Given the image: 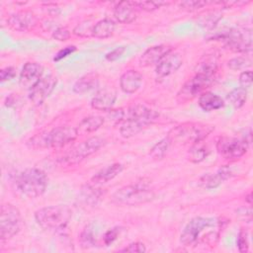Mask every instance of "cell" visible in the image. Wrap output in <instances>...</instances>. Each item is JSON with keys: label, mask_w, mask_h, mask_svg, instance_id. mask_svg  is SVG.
I'll list each match as a JSON object with an SVG mask.
<instances>
[{"label": "cell", "mask_w": 253, "mask_h": 253, "mask_svg": "<svg viewBox=\"0 0 253 253\" xmlns=\"http://www.w3.org/2000/svg\"><path fill=\"white\" fill-rule=\"evenodd\" d=\"M159 118V114L144 106L134 105L128 108L126 112V118L124 119L123 124L120 127L121 135L125 138L134 136L146 126L154 124Z\"/></svg>", "instance_id": "cell-1"}, {"label": "cell", "mask_w": 253, "mask_h": 253, "mask_svg": "<svg viewBox=\"0 0 253 253\" xmlns=\"http://www.w3.org/2000/svg\"><path fill=\"white\" fill-rule=\"evenodd\" d=\"M220 221L214 217L196 216L192 218L183 229L180 240L184 246H196L202 242H210L204 232L218 231Z\"/></svg>", "instance_id": "cell-2"}, {"label": "cell", "mask_w": 253, "mask_h": 253, "mask_svg": "<svg viewBox=\"0 0 253 253\" xmlns=\"http://www.w3.org/2000/svg\"><path fill=\"white\" fill-rule=\"evenodd\" d=\"M72 216V211L65 205L48 206L42 208L35 212L37 223L46 230L64 229Z\"/></svg>", "instance_id": "cell-3"}, {"label": "cell", "mask_w": 253, "mask_h": 253, "mask_svg": "<svg viewBox=\"0 0 253 253\" xmlns=\"http://www.w3.org/2000/svg\"><path fill=\"white\" fill-rule=\"evenodd\" d=\"M154 197L155 194L149 188L148 183L142 180L120 188L113 194L112 200L119 205L137 206L152 201Z\"/></svg>", "instance_id": "cell-4"}, {"label": "cell", "mask_w": 253, "mask_h": 253, "mask_svg": "<svg viewBox=\"0 0 253 253\" xmlns=\"http://www.w3.org/2000/svg\"><path fill=\"white\" fill-rule=\"evenodd\" d=\"M214 129L213 126L203 124V123H183L181 125L173 127L167 137L172 142H180V143H191L194 144L196 142L204 140L212 130Z\"/></svg>", "instance_id": "cell-5"}, {"label": "cell", "mask_w": 253, "mask_h": 253, "mask_svg": "<svg viewBox=\"0 0 253 253\" xmlns=\"http://www.w3.org/2000/svg\"><path fill=\"white\" fill-rule=\"evenodd\" d=\"M18 190L25 196L35 199L42 196L47 187L46 174L39 168H27L16 179Z\"/></svg>", "instance_id": "cell-6"}, {"label": "cell", "mask_w": 253, "mask_h": 253, "mask_svg": "<svg viewBox=\"0 0 253 253\" xmlns=\"http://www.w3.org/2000/svg\"><path fill=\"white\" fill-rule=\"evenodd\" d=\"M221 39L233 51L248 53L252 50V31L248 28H231L211 39Z\"/></svg>", "instance_id": "cell-7"}, {"label": "cell", "mask_w": 253, "mask_h": 253, "mask_svg": "<svg viewBox=\"0 0 253 253\" xmlns=\"http://www.w3.org/2000/svg\"><path fill=\"white\" fill-rule=\"evenodd\" d=\"M23 225L20 211L12 204H3L0 211V237L8 240L19 233Z\"/></svg>", "instance_id": "cell-8"}, {"label": "cell", "mask_w": 253, "mask_h": 253, "mask_svg": "<svg viewBox=\"0 0 253 253\" xmlns=\"http://www.w3.org/2000/svg\"><path fill=\"white\" fill-rule=\"evenodd\" d=\"M105 140L100 136H92L77 144L69 151H67L60 159L62 163L68 165H75L98 151L103 145Z\"/></svg>", "instance_id": "cell-9"}, {"label": "cell", "mask_w": 253, "mask_h": 253, "mask_svg": "<svg viewBox=\"0 0 253 253\" xmlns=\"http://www.w3.org/2000/svg\"><path fill=\"white\" fill-rule=\"evenodd\" d=\"M214 81V76H208L196 73L194 77L189 79L177 94V101L181 104L192 101L197 96L206 92Z\"/></svg>", "instance_id": "cell-10"}, {"label": "cell", "mask_w": 253, "mask_h": 253, "mask_svg": "<svg viewBox=\"0 0 253 253\" xmlns=\"http://www.w3.org/2000/svg\"><path fill=\"white\" fill-rule=\"evenodd\" d=\"M215 147L222 158L233 161L241 158L247 152L249 145L243 138L222 135L218 137Z\"/></svg>", "instance_id": "cell-11"}, {"label": "cell", "mask_w": 253, "mask_h": 253, "mask_svg": "<svg viewBox=\"0 0 253 253\" xmlns=\"http://www.w3.org/2000/svg\"><path fill=\"white\" fill-rule=\"evenodd\" d=\"M78 134L77 128L69 126H60L50 130H44L46 148H61L73 142Z\"/></svg>", "instance_id": "cell-12"}, {"label": "cell", "mask_w": 253, "mask_h": 253, "mask_svg": "<svg viewBox=\"0 0 253 253\" xmlns=\"http://www.w3.org/2000/svg\"><path fill=\"white\" fill-rule=\"evenodd\" d=\"M56 83L57 79L54 75L48 74L42 76L38 81V83L30 90V100L37 106L42 105L44 100L51 94Z\"/></svg>", "instance_id": "cell-13"}, {"label": "cell", "mask_w": 253, "mask_h": 253, "mask_svg": "<svg viewBox=\"0 0 253 253\" xmlns=\"http://www.w3.org/2000/svg\"><path fill=\"white\" fill-rule=\"evenodd\" d=\"M42 72L43 68L40 63L32 61L27 62L20 73V86L24 89L31 90L42 77Z\"/></svg>", "instance_id": "cell-14"}, {"label": "cell", "mask_w": 253, "mask_h": 253, "mask_svg": "<svg viewBox=\"0 0 253 253\" xmlns=\"http://www.w3.org/2000/svg\"><path fill=\"white\" fill-rule=\"evenodd\" d=\"M117 100V91L113 86L99 89L91 100V107L98 111H110Z\"/></svg>", "instance_id": "cell-15"}, {"label": "cell", "mask_w": 253, "mask_h": 253, "mask_svg": "<svg viewBox=\"0 0 253 253\" xmlns=\"http://www.w3.org/2000/svg\"><path fill=\"white\" fill-rule=\"evenodd\" d=\"M183 64V59L179 53L169 52L156 65L157 78L162 79L174 72H176Z\"/></svg>", "instance_id": "cell-16"}, {"label": "cell", "mask_w": 253, "mask_h": 253, "mask_svg": "<svg viewBox=\"0 0 253 253\" xmlns=\"http://www.w3.org/2000/svg\"><path fill=\"white\" fill-rule=\"evenodd\" d=\"M8 26L19 32H26L34 28L37 24V17L31 11H20L12 14L7 20Z\"/></svg>", "instance_id": "cell-17"}, {"label": "cell", "mask_w": 253, "mask_h": 253, "mask_svg": "<svg viewBox=\"0 0 253 253\" xmlns=\"http://www.w3.org/2000/svg\"><path fill=\"white\" fill-rule=\"evenodd\" d=\"M172 51V47L166 44L153 45L147 48L139 57V65L142 67L151 66L157 63L169 52Z\"/></svg>", "instance_id": "cell-18"}, {"label": "cell", "mask_w": 253, "mask_h": 253, "mask_svg": "<svg viewBox=\"0 0 253 253\" xmlns=\"http://www.w3.org/2000/svg\"><path fill=\"white\" fill-rule=\"evenodd\" d=\"M231 176L232 172L230 168L228 166H222L215 173H207L201 176L199 184L205 189H214Z\"/></svg>", "instance_id": "cell-19"}, {"label": "cell", "mask_w": 253, "mask_h": 253, "mask_svg": "<svg viewBox=\"0 0 253 253\" xmlns=\"http://www.w3.org/2000/svg\"><path fill=\"white\" fill-rule=\"evenodd\" d=\"M115 19L122 24H130L137 17V8L134 2L121 1L114 8Z\"/></svg>", "instance_id": "cell-20"}, {"label": "cell", "mask_w": 253, "mask_h": 253, "mask_svg": "<svg viewBox=\"0 0 253 253\" xmlns=\"http://www.w3.org/2000/svg\"><path fill=\"white\" fill-rule=\"evenodd\" d=\"M142 83V75L134 69H129L122 74L120 78V86L123 92L126 94L135 93Z\"/></svg>", "instance_id": "cell-21"}, {"label": "cell", "mask_w": 253, "mask_h": 253, "mask_svg": "<svg viewBox=\"0 0 253 253\" xmlns=\"http://www.w3.org/2000/svg\"><path fill=\"white\" fill-rule=\"evenodd\" d=\"M123 170H124V165L123 164L113 163L111 165H108V166L102 168L96 174H94L91 181L94 184L107 183V182L113 180L115 177H117Z\"/></svg>", "instance_id": "cell-22"}, {"label": "cell", "mask_w": 253, "mask_h": 253, "mask_svg": "<svg viewBox=\"0 0 253 253\" xmlns=\"http://www.w3.org/2000/svg\"><path fill=\"white\" fill-rule=\"evenodd\" d=\"M99 84L98 74L95 72H89L83 76H81L74 83L72 90L76 94H84L94 88H96Z\"/></svg>", "instance_id": "cell-23"}, {"label": "cell", "mask_w": 253, "mask_h": 253, "mask_svg": "<svg viewBox=\"0 0 253 253\" xmlns=\"http://www.w3.org/2000/svg\"><path fill=\"white\" fill-rule=\"evenodd\" d=\"M199 106L205 112H211L222 108L224 106V101L216 94L204 92L199 97Z\"/></svg>", "instance_id": "cell-24"}, {"label": "cell", "mask_w": 253, "mask_h": 253, "mask_svg": "<svg viewBox=\"0 0 253 253\" xmlns=\"http://www.w3.org/2000/svg\"><path fill=\"white\" fill-rule=\"evenodd\" d=\"M116 29V23L112 19L105 18L97 22L92 29V37L97 39H107L111 37Z\"/></svg>", "instance_id": "cell-25"}, {"label": "cell", "mask_w": 253, "mask_h": 253, "mask_svg": "<svg viewBox=\"0 0 253 253\" xmlns=\"http://www.w3.org/2000/svg\"><path fill=\"white\" fill-rule=\"evenodd\" d=\"M105 120L103 117L101 116H89L84 118L78 125L77 130L78 133H90L93 131H96L98 128H100L103 124H104Z\"/></svg>", "instance_id": "cell-26"}, {"label": "cell", "mask_w": 253, "mask_h": 253, "mask_svg": "<svg viewBox=\"0 0 253 253\" xmlns=\"http://www.w3.org/2000/svg\"><path fill=\"white\" fill-rule=\"evenodd\" d=\"M210 153L208 146L204 143V140L196 142L192 144L191 148L189 149L188 159L193 163H200L202 162Z\"/></svg>", "instance_id": "cell-27"}, {"label": "cell", "mask_w": 253, "mask_h": 253, "mask_svg": "<svg viewBox=\"0 0 253 253\" xmlns=\"http://www.w3.org/2000/svg\"><path fill=\"white\" fill-rule=\"evenodd\" d=\"M217 69V62L214 56H206L198 64L196 73L204 74L208 76H215Z\"/></svg>", "instance_id": "cell-28"}, {"label": "cell", "mask_w": 253, "mask_h": 253, "mask_svg": "<svg viewBox=\"0 0 253 253\" xmlns=\"http://www.w3.org/2000/svg\"><path fill=\"white\" fill-rule=\"evenodd\" d=\"M221 17V13L219 11H207L199 16L198 24L203 28L212 29L218 23Z\"/></svg>", "instance_id": "cell-29"}, {"label": "cell", "mask_w": 253, "mask_h": 253, "mask_svg": "<svg viewBox=\"0 0 253 253\" xmlns=\"http://www.w3.org/2000/svg\"><path fill=\"white\" fill-rule=\"evenodd\" d=\"M170 145H171V141H170V139H169L167 136L164 137V138H162V139H160L159 141H157V142L151 147V149H150V151H149L150 157H151L152 159H155V160H160V159H162V158L166 155V153H167V151H168Z\"/></svg>", "instance_id": "cell-30"}, {"label": "cell", "mask_w": 253, "mask_h": 253, "mask_svg": "<svg viewBox=\"0 0 253 253\" xmlns=\"http://www.w3.org/2000/svg\"><path fill=\"white\" fill-rule=\"evenodd\" d=\"M227 100L235 109H239L247 100V90L242 87H237L227 94Z\"/></svg>", "instance_id": "cell-31"}, {"label": "cell", "mask_w": 253, "mask_h": 253, "mask_svg": "<svg viewBox=\"0 0 253 253\" xmlns=\"http://www.w3.org/2000/svg\"><path fill=\"white\" fill-rule=\"evenodd\" d=\"M81 190L82 199L86 204L96 205L102 197V192L100 189H96L90 185H85Z\"/></svg>", "instance_id": "cell-32"}, {"label": "cell", "mask_w": 253, "mask_h": 253, "mask_svg": "<svg viewBox=\"0 0 253 253\" xmlns=\"http://www.w3.org/2000/svg\"><path fill=\"white\" fill-rule=\"evenodd\" d=\"M80 244L83 248H90L96 245V238L94 235V231L90 226L84 228V230L80 234Z\"/></svg>", "instance_id": "cell-33"}, {"label": "cell", "mask_w": 253, "mask_h": 253, "mask_svg": "<svg viewBox=\"0 0 253 253\" xmlns=\"http://www.w3.org/2000/svg\"><path fill=\"white\" fill-rule=\"evenodd\" d=\"M251 63H252V61H251L250 57L237 56V57H233V58L229 59L227 62V66L231 70H241V69H244V68L250 66Z\"/></svg>", "instance_id": "cell-34"}, {"label": "cell", "mask_w": 253, "mask_h": 253, "mask_svg": "<svg viewBox=\"0 0 253 253\" xmlns=\"http://www.w3.org/2000/svg\"><path fill=\"white\" fill-rule=\"evenodd\" d=\"M135 6L137 9L146 11V12H151L154 10H157L161 8L164 5H167L168 2L164 1H139V2H134Z\"/></svg>", "instance_id": "cell-35"}, {"label": "cell", "mask_w": 253, "mask_h": 253, "mask_svg": "<svg viewBox=\"0 0 253 253\" xmlns=\"http://www.w3.org/2000/svg\"><path fill=\"white\" fill-rule=\"evenodd\" d=\"M94 26V25H93ZM93 26H91L89 24V22L85 21L82 22L80 24H78L74 29H73V34L78 36V37H82V38H86V37H90L92 36V29Z\"/></svg>", "instance_id": "cell-36"}, {"label": "cell", "mask_w": 253, "mask_h": 253, "mask_svg": "<svg viewBox=\"0 0 253 253\" xmlns=\"http://www.w3.org/2000/svg\"><path fill=\"white\" fill-rule=\"evenodd\" d=\"M236 244L238 247L239 252L244 253L248 251L249 248V243H248V237H247V232L245 229L241 228L240 231L238 232L237 239H236Z\"/></svg>", "instance_id": "cell-37"}, {"label": "cell", "mask_w": 253, "mask_h": 253, "mask_svg": "<svg viewBox=\"0 0 253 253\" xmlns=\"http://www.w3.org/2000/svg\"><path fill=\"white\" fill-rule=\"evenodd\" d=\"M121 229L122 227L120 226H115L113 228H110L109 230L106 231V233L104 234L103 236V241H104V244L109 246L111 245L113 242H115L121 232Z\"/></svg>", "instance_id": "cell-38"}, {"label": "cell", "mask_w": 253, "mask_h": 253, "mask_svg": "<svg viewBox=\"0 0 253 253\" xmlns=\"http://www.w3.org/2000/svg\"><path fill=\"white\" fill-rule=\"evenodd\" d=\"M209 4V2L206 1H197V0H190V1H182L179 3L180 7L187 10V11H196L199 8H202Z\"/></svg>", "instance_id": "cell-39"}, {"label": "cell", "mask_w": 253, "mask_h": 253, "mask_svg": "<svg viewBox=\"0 0 253 253\" xmlns=\"http://www.w3.org/2000/svg\"><path fill=\"white\" fill-rule=\"evenodd\" d=\"M252 82H253V73L251 70H245L240 73L239 75L240 87L247 90L252 86Z\"/></svg>", "instance_id": "cell-40"}, {"label": "cell", "mask_w": 253, "mask_h": 253, "mask_svg": "<svg viewBox=\"0 0 253 253\" xmlns=\"http://www.w3.org/2000/svg\"><path fill=\"white\" fill-rule=\"evenodd\" d=\"M121 252H136V253H143L146 251V247L141 242H132L126 246L125 248L120 250Z\"/></svg>", "instance_id": "cell-41"}, {"label": "cell", "mask_w": 253, "mask_h": 253, "mask_svg": "<svg viewBox=\"0 0 253 253\" xmlns=\"http://www.w3.org/2000/svg\"><path fill=\"white\" fill-rule=\"evenodd\" d=\"M52 38L54 40H56V41L64 42V41H66V40H68L70 38V32L66 28L60 27V28H57L56 30L53 31Z\"/></svg>", "instance_id": "cell-42"}, {"label": "cell", "mask_w": 253, "mask_h": 253, "mask_svg": "<svg viewBox=\"0 0 253 253\" xmlns=\"http://www.w3.org/2000/svg\"><path fill=\"white\" fill-rule=\"evenodd\" d=\"M125 51H126V46H118V47L114 48L113 50L109 51L108 53H106L105 58L108 61H116L124 54Z\"/></svg>", "instance_id": "cell-43"}, {"label": "cell", "mask_w": 253, "mask_h": 253, "mask_svg": "<svg viewBox=\"0 0 253 253\" xmlns=\"http://www.w3.org/2000/svg\"><path fill=\"white\" fill-rule=\"evenodd\" d=\"M76 50V46L75 45H67L65 47H63L62 49H60L59 51H57V53L54 55L53 60L54 61H59L63 58H65L66 56L70 55L71 53H73Z\"/></svg>", "instance_id": "cell-44"}, {"label": "cell", "mask_w": 253, "mask_h": 253, "mask_svg": "<svg viewBox=\"0 0 253 253\" xmlns=\"http://www.w3.org/2000/svg\"><path fill=\"white\" fill-rule=\"evenodd\" d=\"M16 76V69L12 66H7L0 71V79L2 82L9 81Z\"/></svg>", "instance_id": "cell-45"}, {"label": "cell", "mask_w": 253, "mask_h": 253, "mask_svg": "<svg viewBox=\"0 0 253 253\" xmlns=\"http://www.w3.org/2000/svg\"><path fill=\"white\" fill-rule=\"evenodd\" d=\"M245 202L248 203V205H251L252 204V194L249 193L246 197H245Z\"/></svg>", "instance_id": "cell-46"}]
</instances>
